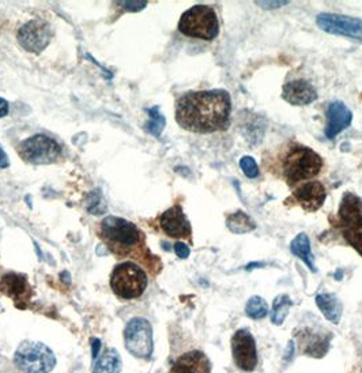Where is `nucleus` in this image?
I'll return each instance as SVG.
<instances>
[{"instance_id":"obj_1","label":"nucleus","mask_w":362,"mask_h":373,"mask_svg":"<svg viewBox=\"0 0 362 373\" xmlns=\"http://www.w3.org/2000/svg\"><path fill=\"white\" fill-rule=\"evenodd\" d=\"M230 112V94L223 89L189 92L177 100L176 120L191 132L210 134L229 125Z\"/></svg>"},{"instance_id":"obj_2","label":"nucleus","mask_w":362,"mask_h":373,"mask_svg":"<svg viewBox=\"0 0 362 373\" xmlns=\"http://www.w3.org/2000/svg\"><path fill=\"white\" fill-rule=\"evenodd\" d=\"M179 31L193 38L214 40L220 33L218 16L210 6L196 4L181 16Z\"/></svg>"},{"instance_id":"obj_3","label":"nucleus","mask_w":362,"mask_h":373,"mask_svg":"<svg viewBox=\"0 0 362 373\" xmlns=\"http://www.w3.org/2000/svg\"><path fill=\"white\" fill-rule=\"evenodd\" d=\"M323 161L320 156L309 147L296 145L284 158V176L290 186L302 180L315 177L321 171Z\"/></svg>"},{"instance_id":"obj_4","label":"nucleus","mask_w":362,"mask_h":373,"mask_svg":"<svg viewBox=\"0 0 362 373\" xmlns=\"http://www.w3.org/2000/svg\"><path fill=\"white\" fill-rule=\"evenodd\" d=\"M101 236L112 251L127 255L129 249L141 243V231L124 218L107 217L101 222Z\"/></svg>"},{"instance_id":"obj_5","label":"nucleus","mask_w":362,"mask_h":373,"mask_svg":"<svg viewBox=\"0 0 362 373\" xmlns=\"http://www.w3.org/2000/svg\"><path fill=\"white\" fill-rule=\"evenodd\" d=\"M14 362L23 373H49L56 365V357L47 345L25 341L16 349Z\"/></svg>"},{"instance_id":"obj_6","label":"nucleus","mask_w":362,"mask_h":373,"mask_svg":"<svg viewBox=\"0 0 362 373\" xmlns=\"http://www.w3.org/2000/svg\"><path fill=\"white\" fill-rule=\"evenodd\" d=\"M110 288L115 295L124 300H134L144 293L147 275L139 266L124 262L115 267L110 277Z\"/></svg>"},{"instance_id":"obj_7","label":"nucleus","mask_w":362,"mask_h":373,"mask_svg":"<svg viewBox=\"0 0 362 373\" xmlns=\"http://www.w3.org/2000/svg\"><path fill=\"white\" fill-rule=\"evenodd\" d=\"M339 217L344 224V237L347 243L362 255V201L347 192L339 206Z\"/></svg>"},{"instance_id":"obj_8","label":"nucleus","mask_w":362,"mask_h":373,"mask_svg":"<svg viewBox=\"0 0 362 373\" xmlns=\"http://www.w3.org/2000/svg\"><path fill=\"white\" fill-rule=\"evenodd\" d=\"M21 157L33 165H47L58 161L62 154L60 145L50 137L37 134L23 140L18 149Z\"/></svg>"},{"instance_id":"obj_9","label":"nucleus","mask_w":362,"mask_h":373,"mask_svg":"<svg viewBox=\"0 0 362 373\" xmlns=\"http://www.w3.org/2000/svg\"><path fill=\"white\" fill-rule=\"evenodd\" d=\"M127 350L138 358H149L153 353V327L144 317H134L124 331Z\"/></svg>"},{"instance_id":"obj_10","label":"nucleus","mask_w":362,"mask_h":373,"mask_svg":"<svg viewBox=\"0 0 362 373\" xmlns=\"http://www.w3.org/2000/svg\"><path fill=\"white\" fill-rule=\"evenodd\" d=\"M230 345L237 367L244 372H253L257 367V350L251 331L248 328L237 330Z\"/></svg>"},{"instance_id":"obj_11","label":"nucleus","mask_w":362,"mask_h":373,"mask_svg":"<svg viewBox=\"0 0 362 373\" xmlns=\"http://www.w3.org/2000/svg\"><path fill=\"white\" fill-rule=\"evenodd\" d=\"M317 26L326 33L354 38L362 43V19L353 16L323 13L316 18Z\"/></svg>"},{"instance_id":"obj_12","label":"nucleus","mask_w":362,"mask_h":373,"mask_svg":"<svg viewBox=\"0 0 362 373\" xmlns=\"http://www.w3.org/2000/svg\"><path fill=\"white\" fill-rule=\"evenodd\" d=\"M53 37V31L48 22L34 19L25 23L18 31V41L28 52L40 53L49 46Z\"/></svg>"},{"instance_id":"obj_13","label":"nucleus","mask_w":362,"mask_h":373,"mask_svg":"<svg viewBox=\"0 0 362 373\" xmlns=\"http://www.w3.org/2000/svg\"><path fill=\"white\" fill-rule=\"evenodd\" d=\"M0 292L11 297L19 310H25L32 297V289L28 278L16 273L4 274L0 278Z\"/></svg>"},{"instance_id":"obj_14","label":"nucleus","mask_w":362,"mask_h":373,"mask_svg":"<svg viewBox=\"0 0 362 373\" xmlns=\"http://www.w3.org/2000/svg\"><path fill=\"white\" fill-rule=\"evenodd\" d=\"M161 229L174 238H189L191 237V224L186 217L180 206H174L168 209L159 218Z\"/></svg>"},{"instance_id":"obj_15","label":"nucleus","mask_w":362,"mask_h":373,"mask_svg":"<svg viewBox=\"0 0 362 373\" xmlns=\"http://www.w3.org/2000/svg\"><path fill=\"white\" fill-rule=\"evenodd\" d=\"M326 196H327L326 188L319 182H309L304 186H299L293 192L294 201L299 203L305 211H311V213L317 211L323 206Z\"/></svg>"},{"instance_id":"obj_16","label":"nucleus","mask_w":362,"mask_h":373,"mask_svg":"<svg viewBox=\"0 0 362 373\" xmlns=\"http://www.w3.org/2000/svg\"><path fill=\"white\" fill-rule=\"evenodd\" d=\"M353 113L342 101H334L327 109V125L326 137L329 140H335L344 130L351 125Z\"/></svg>"},{"instance_id":"obj_17","label":"nucleus","mask_w":362,"mask_h":373,"mask_svg":"<svg viewBox=\"0 0 362 373\" xmlns=\"http://www.w3.org/2000/svg\"><path fill=\"white\" fill-rule=\"evenodd\" d=\"M282 98L292 105L304 107L315 101L317 98V92L308 80L296 79L284 85Z\"/></svg>"},{"instance_id":"obj_18","label":"nucleus","mask_w":362,"mask_h":373,"mask_svg":"<svg viewBox=\"0 0 362 373\" xmlns=\"http://www.w3.org/2000/svg\"><path fill=\"white\" fill-rule=\"evenodd\" d=\"M171 373H211V362L202 350H191L174 361Z\"/></svg>"},{"instance_id":"obj_19","label":"nucleus","mask_w":362,"mask_h":373,"mask_svg":"<svg viewBox=\"0 0 362 373\" xmlns=\"http://www.w3.org/2000/svg\"><path fill=\"white\" fill-rule=\"evenodd\" d=\"M299 350L309 357H323L330 347L329 335H323L311 330L299 332Z\"/></svg>"},{"instance_id":"obj_20","label":"nucleus","mask_w":362,"mask_h":373,"mask_svg":"<svg viewBox=\"0 0 362 373\" xmlns=\"http://www.w3.org/2000/svg\"><path fill=\"white\" fill-rule=\"evenodd\" d=\"M290 249L292 253L294 256L299 258L305 265L311 268V271L316 273L317 268L315 266V256L312 253V248H311V240L307 233H299L293 238L292 244H290Z\"/></svg>"},{"instance_id":"obj_21","label":"nucleus","mask_w":362,"mask_h":373,"mask_svg":"<svg viewBox=\"0 0 362 373\" xmlns=\"http://www.w3.org/2000/svg\"><path fill=\"white\" fill-rule=\"evenodd\" d=\"M316 305L331 323L338 325L342 317V304L334 295H316Z\"/></svg>"},{"instance_id":"obj_22","label":"nucleus","mask_w":362,"mask_h":373,"mask_svg":"<svg viewBox=\"0 0 362 373\" xmlns=\"http://www.w3.org/2000/svg\"><path fill=\"white\" fill-rule=\"evenodd\" d=\"M120 369H122L120 354L115 349H110L97 359L93 373H120Z\"/></svg>"},{"instance_id":"obj_23","label":"nucleus","mask_w":362,"mask_h":373,"mask_svg":"<svg viewBox=\"0 0 362 373\" xmlns=\"http://www.w3.org/2000/svg\"><path fill=\"white\" fill-rule=\"evenodd\" d=\"M226 226L230 232L236 234L248 233L256 228L252 218L243 211H236L232 216H229L226 221Z\"/></svg>"},{"instance_id":"obj_24","label":"nucleus","mask_w":362,"mask_h":373,"mask_svg":"<svg viewBox=\"0 0 362 373\" xmlns=\"http://www.w3.org/2000/svg\"><path fill=\"white\" fill-rule=\"evenodd\" d=\"M292 305H293V301L290 300L289 295H281L275 297L274 304H272V311H271V323L275 326H281L286 316L289 315Z\"/></svg>"},{"instance_id":"obj_25","label":"nucleus","mask_w":362,"mask_h":373,"mask_svg":"<svg viewBox=\"0 0 362 373\" xmlns=\"http://www.w3.org/2000/svg\"><path fill=\"white\" fill-rule=\"evenodd\" d=\"M149 113V122L146 125V130L147 132H150L151 135H154L156 138H159L164 128H165V125H166V119L165 116L159 112V108L158 107H154V108L149 109L147 110Z\"/></svg>"},{"instance_id":"obj_26","label":"nucleus","mask_w":362,"mask_h":373,"mask_svg":"<svg viewBox=\"0 0 362 373\" xmlns=\"http://www.w3.org/2000/svg\"><path fill=\"white\" fill-rule=\"evenodd\" d=\"M245 313L255 320L265 319L268 313L267 303L262 297L253 295L245 305Z\"/></svg>"},{"instance_id":"obj_27","label":"nucleus","mask_w":362,"mask_h":373,"mask_svg":"<svg viewBox=\"0 0 362 373\" xmlns=\"http://www.w3.org/2000/svg\"><path fill=\"white\" fill-rule=\"evenodd\" d=\"M87 202H89V204H87L89 213L97 214V216L105 213V210H107V204H105V201H104V198H102V195H101L100 191L92 192V194L89 195Z\"/></svg>"},{"instance_id":"obj_28","label":"nucleus","mask_w":362,"mask_h":373,"mask_svg":"<svg viewBox=\"0 0 362 373\" xmlns=\"http://www.w3.org/2000/svg\"><path fill=\"white\" fill-rule=\"evenodd\" d=\"M240 167H241V169L245 173L247 177H250V179L257 177L259 167H257V164H256V161L253 159L252 157H243L240 159Z\"/></svg>"},{"instance_id":"obj_29","label":"nucleus","mask_w":362,"mask_h":373,"mask_svg":"<svg viewBox=\"0 0 362 373\" xmlns=\"http://www.w3.org/2000/svg\"><path fill=\"white\" fill-rule=\"evenodd\" d=\"M119 6H122L127 11H131V13H138L143 10L146 6H147V1H117Z\"/></svg>"},{"instance_id":"obj_30","label":"nucleus","mask_w":362,"mask_h":373,"mask_svg":"<svg viewBox=\"0 0 362 373\" xmlns=\"http://www.w3.org/2000/svg\"><path fill=\"white\" fill-rule=\"evenodd\" d=\"M257 6H260L262 9H266V10H275V9H280V7H284L289 1H255Z\"/></svg>"},{"instance_id":"obj_31","label":"nucleus","mask_w":362,"mask_h":373,"mask_svg":"<svg viewBox=\"0 0 362 373\" xmlns=\"http://www.w3.org/2000/svg\"><path fill=\"white\" fill-rule=\"evenodd\" d=\"M174 251H176V253H177V256H179L180 259H187L189 253H191L188 246L184 244V243H176V244H174Z\"/></svg>"},{"instance_id":"obj_32","label":"nucleus","mask_w":362,"mask_h":373,"mask_svg":"<svg viewBox=\"0 0 362 373\" xmlns=\"http://www.w3.org/2000/svg\"><path fill=\"white\" fill-rule=\"evenodd\" d=\"M9 165H10L9 157H7L6 152L3 150V147H1V145H0V168H1V169H6V168H9Z\"/></svg>"},{"instance_id":"obj_33","label":"nucleus","mask_w":362,"mask_h":373,"mask_svg":"<svg viewBox=\"0 0 362 373\" xmlns=\"http://www.w3.org/2000/svg\"><path fill=\"white\" fill-rule=\"evenodd\" d=\"M9 113V103L4 98H0V117H4Z\"/></svg>"},{"instance_id":"obj_34","label":"nucleus","mask_w":362,"mask_h":373,"mask_svg":"<svg viewBox=\"0 0 362 373\" xmlns=\"http://www.w3.org/2000/svg\"><path fill=\"white\" fill-rule=\"evenodd\" d=\"M286 352H287V356H284V359H286V361H290V358L294 354V342H293V341L289 342Z\"/></svg>"},{"instance_id":"obj_35","label":"nucleus","mask_w":362,"mask_h":373,"mask_svg":"<svg viewBox=\"0 0 362 373\" xmlns=\"http://www.w3.org/2000/svg\"><path fill=\"white\" fill-rule=\"evenodd\" d=\"M93 358H97L98 353H100V349H101V341L100 340H93Z\"/></svg>"}]
</instances>
